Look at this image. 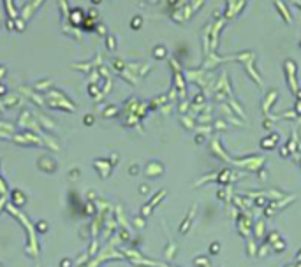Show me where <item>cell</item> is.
<instances>
[{
    "label": "cell",
    "mask_w": 301,
    "mask_h": 267,
    "mask_svg": "<svg viewBox=\"0 0 301 267\" xmlns=\"http://www.w3.org/2000/svg\"><path fill=\"white\" fill-rule=\"evenodd\" d=\"M155 56H157V58H164L165 56V48L164 46H157V48H155Z\"/></svg>",
    "instance_id": "3"
},
{
    "label": "cell",
    "mask_w": 301,
    "mask_h": 267,
    "mask_svg": "<svg viewBox=\"0 0 301 267\" xmlns=\"http://www.w3.org/2000/svg\"><path fill=\"white\" fill-rule=\"evenodd\" d=\"M4 93H5V86L0 85V95H4Z\"/></svg>",
    "instance_id": "7"
},
{
    "label": "cell",
    "mask_w": 301,
    "mask_h": 267,
    "mask_svg": "<svg viewBox=\"0 0 301 267\" xmlns=\"http://www.w3.org/2000/svg\"><path fill=\"white\" fill-rule=\"evenodd\" d=\"M99 2H100V0H92V4H99Z\"/></svg>",
    "instance_id": "8"
},
{
    "label": "cell",
    "mask_w": 301,
    "mask_h": 267,
    "mask_svg": "<svg viewBox=\"0 0 301 267\" xmlns=\"http://www.w3.org/2000/svg\"><path fill=\"white\" fill-rule=\"evenodd\" d=\"M141 25H143V18H141V16H134L130 26H132L134 30H138V28H141Z\"/></svg>",
    "instance_id": "1"
},
{
    "label": "cell",
    "mask_w": 301,
    "mask_h": 267,
    "mask_svg": "<svg viewBox=\"0 0 301 267\" xmlns=\"http://www.w3.org/2000/svg\"><path fill=\"white\" fill-rule=\"evenodd\" d=\"M210 250H211V253H217V251H219V250H220V244H219V243H213Z\"/></svg>",
    "instance_id": "5"
},
{
    "label": "cell",
    "mask_w": 301,
    "mask_h": 267,
    "mask_svg": "<svg viewBox=\"0 0 301 267\" xmlns=\"http://www.w3.org/2000/svg\"><path fill=\"white\" fill-rule=\"evenodd\" d=\"M37 229H39L41 232H46V230H48V223H46V221H39V223H37Z\"/></svg>",
    "instance_id": "4"
},
{
    "label": "cell",
    "mask_w": 301,
    "mask_h": 267,
    "mask_svg": "<svg viewBox=\"0 0 301 267\" xmlns=\"http://www.w3.org/2000/svg\"><path fill=\"white\" fill-rule=\"evenodd\" d=\"M83 121H85L86 125H92V123H93V116H92V114H86V116H85V120H83Z\"/></svg>",
    "instance_id": "6"
},
{
    "label": "cell",
    "mask_w": 301,
    "mask_h": 267,
    "mask_svg": "<svg viewBox=\"0 0 301 267\" xmlns=\"http://www.w3.org/2000/svg\"><path fill=\"white\" fill-rule=\"evenodd\" d=\"M106 44H108V48H109L111 51H115V49H116V39L113 37V35H108V37H106Z\"/></svg>",
    "instance_id": "2"
}]
</instances>
